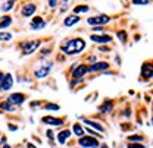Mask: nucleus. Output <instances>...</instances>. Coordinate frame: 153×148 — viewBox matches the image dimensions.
Wrapping results in <instances>:
<instances>
[{
	"label": "nucleus",
	"instance_id": "34",
	"mask_svg": "<svg viewBox=\"0 0 153 148\" xmlns=\"http://www.w3.org/2000/svg\"><path fill=\"white\" fill-rule=\"evenodd\" d=\"M3 75L4 74H1V72H0V85H1V81H3Z\"/></svg>",
	"mask_w": 153,
	"mask_h": 148
},
{
	"label": "nucleus",
	"instance_id": "16",
	"mask_svg": "<svg viewBox=\"0 0 153 148\" xmlns=\"http://www.w3.org/2000/svg\"><path fill=\"white\" fill-rule=\"evenodd\" d=\"M71 136V130H62L59 135H57V142L59 144H65V141Z\"/></svg>",
	"mask_w": 153,
	"mask_h": 148
},
{
	"label": "nucleus",
	"instance_id": "24",
	"mask_svg": "<svg viewBox=\"0 0 153 148\" xmlns=\"http://www.w3.org/2000/svg\"><path fill=\"white\" fill-rule=\"evenodd\" d=\"M46 110L57 111V110H60V107H59L57 104H52V103H49V104H46Z\"/></svg>",
	"mask_w": 153,
	"mask_h": 148
},
{
	"label": "nucleus",
	"instance_id": "20",
	"mask_svg": "<svg viewBox=\"0 0 153 148\" xmlns=\"http://www.w3.org/2000/svg\"><path fill=\"white\" fill-rule=\"evenodd\" d=\"M72 132L75 133L76 136H82L84 129H82V126H81L79 123H74V126H72Z\"/></svg>",
	"mask_w": 153,
	"mask_h": 148
},
{
	"label": "nucleus",
	"instance_id": "3",
	"mask_svg": "<svg viewBox=\"0 0 153 148\" xmlns=\"http://www.w3.org/2000/svg\"><path fill=\"white\" fill-rule=\"evenodd\" d=\"M79 145L82 148H96L99 145V142L93 136H81L79 138Z\"/></svg>",
	"mask_w": 153,
	"mask_h": 148
},
{
	"label": "nucleus",
	"instance_id": "6",
	"mask_svg": "<svg viewBox=\"0 0 153 148\" xmlns=\"http://www.w3.org/2000/svg\"><path fill=\"white\" fill-rule=\"evenodd\" d=\"M109 21H111V18L106 16V15H99V16L87 19V22H88L90 25H103V24H108Z\"/></svg>",
	"mask_w": 153,
	"mask_h": 148
},
{
	"label": "nucleus",
	"instance_id": "35",
	"mask_svg": "<svg viewBox=\"0 0 153 148\" xmlns=\"http://www.w3.org/2000/svg\"><path fill=\"white\" fill-rule=\"evenodd\" d=\"M28 148H36V147H34L33 144H28Z\"/></svg>",
	"mask_w": 153,
	"mask_h": 148
},
{
	"label": "nucleus",
	"instance_id": "30",
	"mask_svg": "<svg viewBox=\"0 0 153 148\" xmlns=\"http://www.w3.org/2000/svg\"><path fill=\"white\" fill-rule=\"evenodd\" d=\"M56 3H57V0H50V1H49V6H50V7H55Z\"/></svg>",
	"mask_w": 153,
	"mask_h": 148
},
{
	"label": "nucleus",
	"instance_id": "26",
	"mask_svg": "<svg viewBox=\"0 0 153 148\" xmlns=\"http://www.w3.org/2000/svg\"><path fill=\"white\" fill-rule=\"evenodd\" d=\"M88 10V7L87 6H76L75 9H74V12L75 13H78V12H87Z\"/></svg>",
	"mask_w": 153,
	"mask_h": 148
},
{
	"label": "nucleus",
	"instance_id": "23",
	"mask_svg": "<svg viewBox=\"0 0 153 148\" xmlns=\"http://www.w3.org/2000/svg\"><path fill=\"white\" fill-rule=\"evenodd\" d=\"M116 37H118V40L121 43H125L127 41V32L125 31H119V32H116Z\"/></svg>",
	"mask_w": 153,
	"mask_h": 148
},
{
	"label": "nucleus",
	"instance_id": "31",
	"mask_svg": "<svg viewBox=\"0 0 153 148\" xmlns=\"http://www.w3.org/2000/svg\"><path fill=\"white\" fill-rule=\"evenodd\" d=\"M99 50H100V52H102V53H108V52H111V50H109V49H108V47H100V49H99Z\"/></svg>",
	"mask_w": 153,
	"mask_h": 148
},
{
	"label": "nucleus",
	"instance_id": "12",
	"mask_svg": "<svg viewBox=\"0 0 153 148\" xmlns=\"http://www.w3.org/2000/svg\"><path fill=\"white\" fill-rule=\"evenodd\" d=\"M41 122L46 123V125H53V126H60L63 123L62 119H56V117H52V116H44L41 119Z\"/></svg>",
	"mask_w": 153,
	"mask_h": 148
},
{
	"label": "nucleus",
	"instance_id": "28",
	"mask_svg": "<svg viewBox=\"0 0 153 148\" xmlns=\"http://www.w3.org/2000/svg\"><path fill=\"white\" fill-rule=\"evenodd\" d=\"M133 3L134 4H140V3H143V4H149V0H134Z\"/></svg>",
	"mask_w": 153,
	"mask_h": 148
},
{
	"label": "nucleus",
	"instance_id": "25",
	"mask_svg": "<svg viewBox=\"0 0 153 148\" xmlns=\"http://www.w3.org/2000/svg\"><path fill=\"white\" fill-rule=\"evenodd\" d=\"M12 40V35L9 32H0V41H9Z\"/></svg>",
	"mask_w": 153,
	"mask_h": 148
},
{
	"label": "nucleus",
	"instance_id": "10",
	"mask_svg": "<svg viewBox=\"0 0 153 148\" xmlns=\"http://www.w3.org/2000/svg\"><path fill=\"white\" fill-rule=\"evenodd\" d=\"M108 68H109V63L99 62V63H93L91 66H88V72H99V71H105Z\"/></svg>",
	"mask_w": 153,
	"mask_h": 148
},
{
	"label": "nucleus",
	"instance_id": "29",
	"mask_svg": "<svg viewBox=\"0 0 153 148\" xmlns=\"http://www.w3.org/2000/svg\"><path fill=\"white\" fill-rule=\"evenodd\" d=\"M127 148H144V145H141V144H131V145H128Z\"/></svg>",
	"mask_w": 153,
	"mask_h": 148
},
{
	"label": "nucleus",
	"instance_id": "5",
	"mask_svg": "<svg viewBox=\"0 0 153 148\" xmlns=\"http://www.w3.org/2000/svg\"><path fill=\"white\" fill-rule=\"evenodd\" d=\"M141 75L144 79H150L153 76V65L150 62H146L141 65Z\"/></svg>",
	"mask_w": 153,
	"mask_h": 148
},
{
	"label": "nucleus",
	"instance_id": "17",
	"mask_svg": "<svg viewBox=\"0 0 153 148\" xmlns=\"http://www.w3.org/2000/svg\"><path fill=\"white\" fill-rule=\"evenodd\" d=\"M10 24H12V18H10V16H7V15L1 16V18H0V29H3V28H7Z\"/></svg>",
	"mask_w": 153,
	"mask_h": 148
},
{
	"label": "nucleus",
	"instance_id": "21",
	"mask_svg": "<svg viewBox=\"0 0 153 148\" xmlns=\"http://www.w3.org/2000/svg\"><path fill=\"white\" fill-rule=\"evenodd\" d=\"M0 107H1L3 110H6V111H15V106H13V104H10V103H7V101L1 103V104H0Z\"/></svg>",
	"mask_w": 153,
	"mask_h": 148
},
{
	"label": "nucleus",
	"instance_id": "33",
	"mask_svg": "<svg viewBox=\"0 0 153 148\" xmlns=\"http://www.w3.org/2000/svg\"><path fill=\"white\" fill-rule=\"evenodd\" d=\"M46 133H47V136H49V138H50V139H52V138H53V132H52V130H47V132H46Z\"/></svg>",
	"mask_w": 153,
	"mask_h": 148
},
{
	"label": "nucleus",
	"instance_id": "27",
	"mask_svg": "<svg viewBox=\"0 0 153 148\" xmlns=\"http://www.w3.org/2000/svg\"><path fill=\"white\" fill-rule=\"evenodd\" d=\"M141 139H143L141 135H133V136H130V141H141Z\"/></svg>",
	"mask_w": 153,
	"mask_h": 148
},
{
	"label": "nucleus",
	"instance_id": "32",
	"mask_svg": "<svg viewBox=\"0 0 153 148\" xmlns=\"http://www.w3.org/2000/svg\"><path fill=\"white\" fill-rule=\"evenodd\" d=\"M7 128H9L10 130H16V129H18V128H16L15 125H12V123H9V125H7Z\"/></svg>",
	"mask_w": 153,
	"mask_h": 148
},
{
	"label": "nucleus",
	"instance_id": "7",
	"mask_svg": "<svg viewBox=\"0 0 153 148\" xmlns=\"http://www.w3.org/2000/svg\"><path fill=\"white\" fill-rule=\"evenodd\" d=\"M12 85H13V78H12V75L10 74H4L3 75L1 85H0L1 91H7V90H10V87H12Z\"/></svg>",
	"mask_w": 153,
	"mask_h": 148
},
{
	"label": "nucleus",
	"instance_id": "1",
	"mask_svg": "<svg viewBox=\"0 0 153 148\" xmlns=\"http://www.w3.org/2000/svg\"><path fill=\"white\" fill-rule=\"evenodd\" d=\"M85 49V41L81 38H72V40H66L65 43H62L60 50L65 54H78Z\"/></svg>",
	"mask_w": 153,
	"mask_h": 148
},
{
	"label": "nucleus",
	"instance_id": "11",
	"mask_svg": "<svg viewBox=\"0 0 153 148\" xmlns=\"http://www.w3.org/2000/svg\"><path fill=\"white\" fill-rule=\"evenodd\" d=\"M90 40H91L93 43H99V44H106V43H111V41H112L111 35H96V34H93V35L90 37Z\"/></svg>",
	"mask_w": 153,
	"mask_h": 148
},
{
	"label": "nucleus",
	"instance_id": "36",
	"mask_svg": "<svg viewBox=\"0 0 153 148\" xmlns=\"http://www.w3.org/2000/svg\"><path fill=\"white\" fill-rule=\"evenodd\" d=\"M102 148H109L108 145H102Z\"/></svg>",
	"mask_w": 153,
	"mask_h": 148
},
{
	"label": "nucleus",
	"instance_id": "4",
	"mask_svg": "<svg viewBox=\"0 0 153 148\" xmlns=\"http://www.w3.org/2000/svg\"><path fill=\"white\" fill-rule=\"evenodd\" d=\"M24 101H25V95L22 93H13L7 97V103H10V104H13V106H19V104H22Z\"/></svg>",
	"mask_w": 153,
	"mask_h": 148
},
{
	"label": "nucleus",
	"instance_id": "2",
	"mask_svg": "<svg viewBox=\"0 0 153 148\" xmlns=\"http://www.w3.org/2000/svg\"><path fill=\"white\" fill-rule=\"evenodd\" d=\"M38 46H40V41L38 40H34V41H25V43H22V53L24 54H31V53H34L36 50L38 49Z\"/></svg>",
	"mask_w": 153,
	"mask_h": 148
},
{
	"label": "nucleus",
	"instance_id": "18",
	"mask_svg": "<svg viewBox=\"0 0 153 148\" xmlns=\"http://www.w3.org/2000/svg\"><path fill=\"white\" fill-rule=\"evenodd\" d=\"M79 21V18L76 16V15H72V16H68V18L63 21V24H65V27H72L74 24H76Z\"/></svg>",
	"mask_w": 153,
	"mask_h": 148
},
{
	"label": "nucleus",
	"instance_id": "13",
	"mask_svg": "<svg viewBox=\"0 0 153 148\" xmlns=\"http://www.w3.org/2000/svg\"><path fill=\"white\" fill-rule=\"evenodd\" d=\"M34 12H36V4H33V3L24 4V7H22V16L28 18V16H31Z\"/></svg>",
	"mask_w": 153,
	"mask_h": 148
},
{
	"label": "nucleus",
	"instance_id": "9",
	"mask_svg": "<svg viewBox=\"0 0 153 148\" xmlns=\"http://www.w3.org/2000/svg\"><path fill=\"white\" fill-rule=\"evenodd\" d=\"M87 72H88V66H87V65H79L75 71L72 72V76H74L75 79H79V78H82Z\"/></svg>",
	"mask_w": 153,
	"mask_h": 148
},
{
	"label": "nucleus",
	"instance_id": "8",
	"mask_svg": "<svg viewBox=\"0 0 153 148\" xmlns=\"http://www.w3.org/2000/svg\"><path fill=\"white\" fill-rule=\"evenodd\" d=\"M50 69H52V63H49V65H41V68H38L36 69V78H46L49 72H50Z\"/></svg>",
	"mask_w": 153,
	"mask_h": 148
},
{
	"label": "nucleus",
	"instance_id": "15",
	"mask_svg": "<svg viewBox=\"0 0 153 148\" xmlns=\"http://www.w3.org/2000/svg\"><path fill=\"white\" fill-rule=\"evenodd\" d=\"M114 109V101H111V100H108V101H105L100 107H99V110L100 113H109V111Z\"/></svg>",
	"mask_w": 153,
	"mask_h": 148
},
{
	"label": "nucleus",
	"instance_id": "22",
	"mask_svg": "<svg viewBox=\"0 0 153 148\" xmlns=\"http://www.w3.org/2000/svg\"><path fill=\"white\" fill-rule=\"evenodd\" d=\"M13 4H15V0H7V1L1 6V10H10V9L13 7Z\"/></svg>",
	"mask_w": 153,
	"mask_h": 148
},
{
	"label": "nucleus",
	"instance_id": "37",
	"mask_svg": "<svg viewBox=\"0 0 153 148\" xmlns=\"http://www.w3.org/2000/svg\"><path fill=\"white\" fill-rule=\"evenodd\" d=\"M3 148H10V147H9V145H4V147H3Z\"/></svg>",
	"mask_w": 153,
	"mask_h": 148
},
{
	"label": "nucleus",
	"instance_id": "19",
	"mask_svg": "<svg viewBox=\"0 0 153 148\" xmlns=\"http://www.w3.org/2000/svg\"><path fill=\"white\" fill-rule=\"evenodd\" d=\"M84 123H85V125H88V126H91V128H94V129L100 130V132H103V130H105V128H103L102 125L96 123V122H93V120H88V119H85V120H84Z\"/></svg>",
	"mask_w": 153,
	"mask_h": 148
},
{
	"label": "nucleus",
	"instance_id": "14",
	"mask_svg": "<svg viewBox=\"0 0 153 148\" xmlns=\"http://www.w3.org/2000/svg\"><path fill=\"white\" fill-rule=\"evenodd\" d=\"M44 27H46V22L40 18V16H36V18L33 19V22H31V28H33V29H41V28H44Z\"/></svg>",
	"mask_w": 153,
	"mask_h": 148
}]
</instances>
